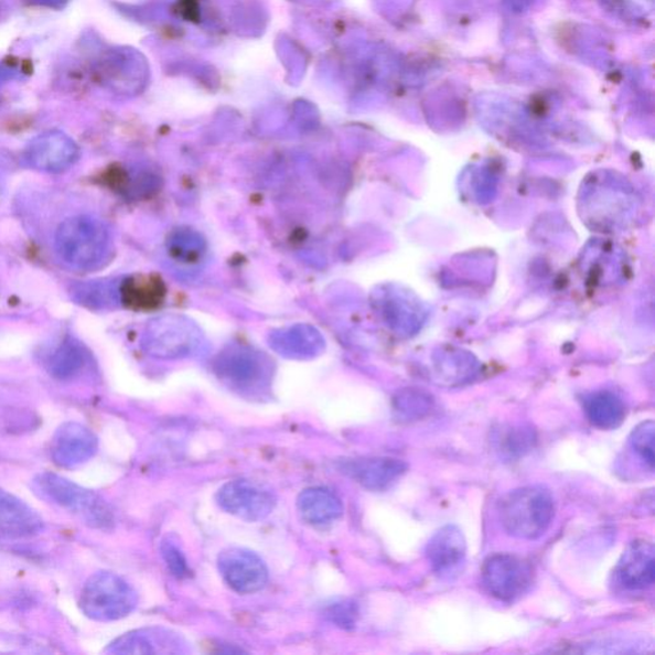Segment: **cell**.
<instances>
[{
  "mask_svg": "<svg viewBox=\"0 0 655 655\" xmlns=\"http://www.w3.org/2000/svg\"><path fill=\"white\" fill-rule=\"evenodd\" d=\"M409 465L402 460L390 458H365L341 462L343 474L373 492H382L393 486L405 475Z\"/></svg>",
  "mask_w": 655,
  "mask_h": 655,
  "instance_id": "10",
  "label": "cell"
},
{
  "mask_svg": "<svg viewBox=\"0 0 655 655\" xmlns=\"http://www.w3.org/2000/svg\"><path fill=\"white\" fill-rule=\"evenodd\" d=\"M182 638L164 629L135 630L116 638L108 652L114 654H162L180 653Z\"/></svg>",
  "mask_w": 655,
  "mask_h": 655,
  "instance_id": "13",
  "label": "cell"
},
{
  "mask_svg": "<svg viewBox=\"0 0 655 655\" xmlns=\"http://www.w3.org/2000/svg\"><path fill=\"white\" fill-rule=\"evenodd\" d=\"M222 509L245 522L257 523L273 513L277 497L269 486L253 481H232L217 494Z\"/></svg>",
  "mask_w": 655,
  "mask_h": 655,
  "instance_id": "6",
  "label": "cell"
},
{
  "mask_svg": "<svg viewBox=\"0 0 655 655\" xmlns=\"http://www.w3.org/2000/svg\"><path fill=\"white\" fill-rule=\"evenodd\" d=\"M79 149L68 135L47 131L29 143L25 159L37 171L61 173L77 162Z\"/></svg>",
  "mask_w": 655,
  "mask_h": 655,
  "instance_id": "8",
  "label": "cell"
},
{
  "mask_svg": "<svg viewBox=\"0 0 655 655\" xmlns=\"http://www.w3.org/2000/svg\"><path fill=\"white\" fill-rule=\"evenodd\" d=\"M620 584L629 590H644L654 584L655 549L651 541L635 540L623 552L616 569Z\"/></svg>",
  "mask_w": 655,
  "mask_h": 655,
  "instance_id": "12",
  "label": "cell"
},
{
  "mask_svg": "<svg viewBox=\"0 0 655 655\" xmlns=\"http://www.w3.org/2000/svg\"><path fill=\"white\" fill-rule=\"evenodd\" d=\"M34 488L47 501L66 508L69 513L97 529H110L115 525L114 509L99 494L79 486L54 473H43L35 477Z\"/></svg>",
  "mask_w": 655,
  "mask_h": 655,
  "instance_id": "3",
  "label": "cell"
},
{
  "mask_svg": "<svg viewBox=\"0 0 655 655\" xmlns=\"http://www.w3.org/2000/svg\"><path fill=\"white\" fill-rule=\"evenodd\" d=\"M139 603L129 582L114 572H97L86 581L79 598L85 616L99 622L125 619Z\"/></svg>",
  "mask_w": 655,
  "mask_h": 655,
  "instance_id": "4",
  "label": "cell"
},
{
  "mask_svg": "<svg viewBox=\"0 0 655 655\" xmlns=\"http://www.w3.org/2000/svg\"><path fill=\"white\" fill-rule=\"evenodd\" d=\"M40 2L47 3L50 6H54L55 3L62 4L63 0H40Z\"/></svg>",
  "mask_w": 655,
  "mask_h": 655,
  "instance_id": "25",
  "label": "cell"
},
{
  "mask_svg": "<svg viewBox=\"0 0 655 655\" xmlns=\"http://www.w3.org/2000/svg\"><path fill=\"white\" fill-rule=\"evenodd\" d=\"M298 509L303 522L319 526L332 524L343 514V505L337 495L322 486L300 493Z\"/></svg>",
  "mask_w": 655,
  "mask_h": 655,
  "instance_id": "15",
  "label": "cell"
},
{
  "mask_svg": "<svg viewBox=\"0 0 655 655\" xmlns=\"http://www.w3.org/2000/svg\"><path fill=\"white\" fill-rule=\"evenodd\" d=\"M655 426L653 420L638 425L631 433L630 444L651 468H654Z\"/></svg>",
  "mask_w": 655,
  "mask_h": 655,
  "instance_id": "22",
  "label": "cell"
},
{
  "mask_svg": "<svg viewBox=\"0 0 655 655\" xmlns=\"http://www.w3.org/2000/svg\"><path fill=\"white\" fill-rule=\"evenodd\" d=\"M72 298L79 303L90 309H104L116 302L118 291L114 283L107 282H86L78 283L72 287Z\"/></svg>",
  "mask_w": 655,
  "mask_h": 655,
  "instance_id": "19",
  "label": "cell"
},
{
  "mask_svg": "<svg viewBox=\"0 0 655 655\" xmlns=\"http://www.w3.org/2000/svg\"><path fill=\"white\" fill-rule=\"evenodd\" d=\"M586 412L591 425L603 430L619 428L626 418L625 404L610 393L595 394L587 398Z\"/></svg>",
  "mask_w": 655,
  "mask_h": 655,
  "instance_id": "17",
  "label": "cell"
},
{
  "mask_svg": "<svg viewBox=\"0 0 655 655\" xmlns=\"http://www.w3.org/2000/svg\"><path fill=\"white\" fill-rule=\"evenodd\" d=\"M43 529V518L34 508L0 488V531L12 537H31Z\"/></svg>",
  "mask_w": 655,
  "mask_h": 655,
  "instance_id": "14",
  "label": "cell"
},
{
  "mask_svg": "<svg viewBox=\"0 0 655 655\" xmlns=\"http://www.w3.org/2000/svg\"><path fill=\"white\" fill-rule=\"evenodd\" d=\"M161 552L168 569L171 570L175 578L182 579L187 577V561L178 546L173 545L172 541H163Z\"/></svg>",
  "mask_w": 655,
  "mask_h": 655,
  "instance_id": "24",
  "label": "cell"
},
{
  "mask_svg": "<svg viewBox=\"0 0 655 655\" xmlns=\"http://www.w3.org/2000/svg\"><path fill=\"white\" fill-rule=\"evenodd\" d=\"M326 618L342 629L356 625L358 619L357 605L351 601H341L328 606Z\"/></svg>",
  "mask_w": 655,
  "mask_h": 655,
  "instance_id": "23",
  "label": "cell"
},
{
  "mask_svg": "<svg viewBox=\"0 0 655 655\" xmlns=\"http://www.w3.org/2000/svg\"><path fill=\"white\" fill-rule=\"evenodd\" d=\"M503 529L518 539L534 540L545 535L555 517L552 494L540 485L511 491L498 505Z\"/></svg>",
  "mask_w": 655,
  "mask_h": 655,
  "instance_id": "2",
  "label": "cell"
},
{
  "mask_svg": "<svg viewBox=\"0 0 655 655\" xmlns=\"http://www.w3.org/2000/svg\"><path fill=\"white\" fill-rule=\"evenodd\" d=\"M397 418L404 421H419L425 419L433 409V399L419 390H405L395 398Z\"/></svg>",
  "mask_w": 655,
  "mask_h": 655,
  "instance_id": "20",
  "label": "cell"
},
{
  "mask_svg": "<svg viewBox=\"0 0 655 655\" xmlns=\"http://www.w3.org/2000/svg\"><path fill=\"white\" fill-rule=\"evenodd\" d=\"M426 554L431 570L438 577L452 578L465 563L466 539L458 526L445 525L430 538Z\"/></svg>",
  "mask_w": 655,
  "mask_h": 655,
  "instance_id": "11",
  "label": "cell"
},
{
  "mask_svg": "<svg viewBox=\"0 0 655 655\" xmlns=\"http://www.w3.org/2000/svg\"><path fill=\"white\" fill-rule=\"evenodd\" d=\"M55 250L60 258L76 270L101 267L110 249L109 230L92 215H76L63 221L55 232Z\"/></svg>",
  "mask_w": 655,
  "mask_h": 655,
  "instance_id": "1",
  "label": "cell"
},
{
  "mask_svg": "<svg viewBox=\"0 0 655 655\" xmlns=\"http://www.w3.org/2000/svg\"><path fill=\"white\" fill-rule=\"evenodd\" d=\"M223 377L234 383L238 387L251 388L260 378V372L257 364L250 361H230L221 366Z\"/></svg>",
  "mask_w": 655,
  "mask_h": 655,
  "instance_id": "21",
  "label": "cell"
},
{
  "mask_svg": "<svg viewBox=\"0 0 655 655\" xmlns=\"http://www.w3.org/2000/svg\"><path fill=\"white\" fill-rule=\"evenodd\" d=\"M218 567L228 587L239 594H251L267 586V566L250 550L243 548L223 550L218 558Z\"/></svg>",
  "mask_w": 655,
  "mask_h": 655,
  "instance_id": "7",
  "label": "cell"
},
{
  "mask_svg": "<svg viewBox=\"0 0 655 655\" xmlns=\"http://www.w3.org/2000/svg\"><path fill=\"white\" fill-rule=\"evenodd\" d=\"M98 450V438L78 422H66L55 433L52 459L55 465L71 469L89 461Z\"/></svg>",
  "mask_w": 655,
  "mask_h": 655,
  "instance_id": "9",
  "label": "cell"
},
{
  "mask_svg": "<svg viewBox=\"0 0 655 655\" xmlns=\"http://www.w3.org/2000/svg\"><path fill=\"white\" fill-rule=\"evenodd\" d=\"M492 442L502 460L516 461L534 450L537 433L530 426H505L494 431Z\"/></svg>",
  "mask_w": 655,
  "mask_h": 655,
  "instance_id": "16",
  "label": "cell"
},
{
  "mask_svg": "<svg viewBox=\"0 0 655 655\" xmlns=\"http://www.w3.org/2000/svg\"><path fill=\"white\" fill-rule=\"evenodd\" d=\"M482 581L485 590L498 601L515 602L531 587L533 567L515 555H493L485 559Z\"/></svg>",
  "mask_w": 655,
  "mask_h": 655,
  "instance_id": "5",
  "label": "cell"
},
{
  "mask_svg": "<svg viewBox=\"0 0 655 655\" xmlns=\"http://www.w3.org/2000/svg\"><path fill=\"white\" fill-rule=\"evenodd\" d=\"M85 361L83 346L75 340L68 339L54 351L47 363V369L54 378L66 380L74 378L83 371Z\"/></svg>",
  "mask_w": 655,
  "mask_h": 655,
  "instance_id": "18",
  "label": "cell"
}]
</instances>
